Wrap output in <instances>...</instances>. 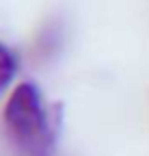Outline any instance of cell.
Wrapping results in <instances>:
<instances>
[{
  "mask_svg": "<svg viewBox=\"0 0 149 156\" xmlns=\"http://www.w3.org/2000/svg\"><path fill=\"white\" fill-rule=\"evenodd\" d=\"M5 128L22 156H52L54 130L35 83H20L5 106Z\"/></svg>",
  "mask_w": 149,
  "mask_h": 156,
  "instance_id": "6da1fadb",
  "label": "cell"
},
{
  "mask_svg": "<svg viewBox=\"0 0 149 156\" xmlns=\"http://www.w3.org/2000/svg\"><path fill=\"white\" fill-rule=\"evenodd\" d=\"M15 72H17V58H15V54L5 44H0V89H5L13 80Z\"/></svg>",
  "mask_w": 149,
  "mask_h": 156,
  "instance_id": "7a4b0ae2",
  "label": "cell"
}]
</instances>
